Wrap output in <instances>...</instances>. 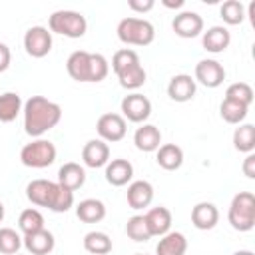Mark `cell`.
<instances>
[{
	"label": "cell",
	"mask_w": 255,
	"mask_h": 255,
	"mask_svg": "<svg viewBox=\"0 0 255 255\" xmlns=\"http://www.w3.org/2000/svg\"><path fill=\"white\" fill-rule=\"evenodd\" d=\"M96 131L100 135L102 141L106 143H116V141H122L126 137V120L122 114H114V112H108V114H102L96 122Z\"/></svg>",
	"instance_id": "52a82bcc"
},
{
	"label": "cell",
	"mask_w": 255,
	"mask_h": 255,
	"mask_svg": "<svg viewBox=\"0 0 255 255\" xmlns=\"http://www.w3.org/2000/svg\"><path fill=\"white\" fill-rule=\"evenodd\" d=\"M4 213H6V209H4V203L0 201V223L4 221Z\"/></svg>",
	"instance_id": "7bdbcfd3"
},
{
	"label": "cell",
	"mask_w": 255,
	"mask_h": 255,
	"mask_svg": "<svg viewBox=\"0 0 255 255\" xmlns=\"http://www.w3.org/2000/svg\"><path fill=\"white\" fill-rule=\"evenodd\" d=\"M247 110H249V106H243L239 102L225 100V98H223V102L219 106V114L227 124H241L245 120V116H247Z\"/></svg>",
	"instance_id": "d6a6232c"
},
{
	"label": "cell",
	"mask_w": 255,
	"mask_h": 255,
	"mask_svg": "<svg viewBox=\"0 0 255 255\" xmlns=\"http://www.w3.org/2000/svg\"><path fill=\"white\" fill-rule=\"evenodd\" d=\"M116 32H118L120 42L126 46H149L155 38L153 24L149 20L133 18V16L120 20Z\"/></svg>",
	"instance_id": "3957f363"
},
{
	"label": "cell",
	"mask_w": 255,
	"mask_h": 255,
	"mask_svg": "<svg viewBox=\"0 0 255 255\" xmlns=\"http://www.w3.org/2000/svg\"><path fill=\"white\" fill-rule=\"evenodd\" d=\"M143 217H145V223H147L151 237H161L171 229V211L163 205L151 207Z\"/></svg>",
	"instance_id": "ffe728a7"
},
{
	"label": "cell",
	"mask_w": 255,
	"mask_h": 255,
	"mask_svg": "<svg viewBox=\"0 0 255 255\" xmlns=\"http://www.w3.org/2000/svg\"><path fill=\"white\" fill-rule=\"evenodd\" d=\"M120 108H122L124 120L128 118L133 124H141V122H145L151 116V102H149L147 96H143L139 92H133V94L124 96Z\"/></svg>",
	"instance_id": "ba28073f"
},
{
	"label": "cell",
	"mask_w": 255,
	"mask_h": 255,
	"mask_svg": "<svg viewBox=\"0 0 255 255\" xmlns=\"http://www.w3.org/2000/svg\"><path fill=\"white\" fill-rule=\"evenodd\" d=\"M133 143L139 151H145V153H151V151H157V147L161 145V131L157 126L153 124H143L135 129L133 133Z\"/></svg>",
	"instance_id": "e0dca14e"
},
{
	"label": "cell",
	"mask_w": 255,
	"mask_h": 255,
	"mask_svg": "<svg viewBox=\"0 0 255 255\" xmlns=\"http://www.w3.org/2000/svg\"><path fill=\"white\" fill-rule=\"evenodd\" d=\"M22 98L16 92H4L0 94V122L8 124L14 122L18 118V114L22 112Z\"/></svg>",
	"instance_id": "484cf974"
},
{
	"label": "cell",
	"mask_w": 255,
	"mask_h": 255,
	"mask_svg": "<svg viewBox=\"0 0 255 255\" xmlns=\"http://www.w3.org/2000/svg\"><path fill=\"white\" fill-rule=\"evenodd\" d=\"M155 161L165 171H175L183 163V149L179 145H175V143H163V145L157 147Z\"/></svg>",
	"instance_id": "7402d4cb"
},
{
	"label": "cell",
	"mask_w": 255,
	"mask_h": 255,
	"mask_svg": "<svg viewBox=\"0 0 255 255\" xmlns=\"http://www.w3.org/2000/svg\"><path fill=\"white\" fill-rule=\"evenodd\" d=\"M229 42H231V34H229V30H227L225 26H211V28H207V30L203 32V36H201L203 48H205L207 52H211V54H221V52H225L227 46H229Z\"/></svg>",
	"instance_id": "d6986e66"
},
{
	"label": "cell",
	"mask_w": 255,
	"mask_h": 255,
	"mask_svg": "<svg viewBox=\"0 0 255 255\" xmlns=\"http://www.w3.org/2000/svg\"><path fill=\"white\" fill-rule=\"evenodd\" d=\"M145 78H147V74H145L141 62H137V64H133V66H129V68H126L124 72L118 74V82L126 90H137V88H141L145 84Z\"/></svg>",
	"instance_id": "f1b7e54d"
},
{
	"label": "cell",
	"mask_w": 255,
	"mask_h": 255,
	"mask_svg": "<svg viewBox=\"0 0 255 255\" xmlns=\"http://www.w3.org/2000/svg\"><path fill=\"white\" fill-rule=\"evenodd\" d=\"M195 80L189 74H175L167 84V96L173 102H189L195 96Z\"/></svg>",
	"instance_id": "4fadbf2b"
},
{
	"label": "cell",
	"mask_w": 255,
	"mask_h": 255,
	"mask_svg": "<svg viewBox=\"0 0 255 255\" xmlns=\"http://www.w3.org/2000/svg\"><path fill=\"white\" fill-rule=\"evenodd\" d=\"M18 227H20V231H22L24 235L34 233V231H38V229H44V215H42L36 207H28V209H24V211L20 213V217H18Z\"/></svg>",
	"instance_id": "1f68e13d"
},
{
	"label": "cell",
	"mask_w": 255,
	"mask_h": 255,
	"mask_svg": "<svg viewBox=\"0 0 255 255\" xmlns=\"http://www.w3.org/2000/svg\"><path fill=\"white\" fill-rule=\"evenodd\" d=\"M233 147L241 153H253L255 149V126L253 124H239V128H235Z\"/></svg>",
	"instance_id": "4316f807"
},
{
	"label": "cell",
	"mask_w": 255,
	"mask_h": 255,
	"mask_svg": "<svg viewBox=\"0 0 255 255\" xmlns=\"http://www.w3.org/2000/svg\"><path fill=\"white\" fill-rule=\"evenodd\" d=\"M56 145L50 139H34L30 143H26L20 151V161L26 167L32 169H44L48 165H52L56 161Z\"/></svg>",
	"instance_id": "8992f818"
},
{
	"label": "cell",
	"mask_w": 255,
	"mask_h": 255,
	"mask_svg": "<svg viewBox=\"0 0 255 255\" xmlns=\"http://www.w3.org/2000/svg\"><path fill=\"white\" fill-rule=\"evenodd\" d=\"M128 6L137 14H145L155 6V0H128Z\"/></svg>",
	"instance_id": "74e56055"
},
{
	"label": "cell",
	"mask_w": 255,
	"mask_h": 255,
	"mask_svg": "<svg viewBox=\"0 0 255 255\" xmlns=\"http://www.w3.org/2000/svg\"><path fill=\"white\" fill-rule=\"evenodd\" d=\"M161 4L165 6V8H173V10H177V8H183V0H161Z\"/></svg>",
	"instance_id": "60d3db41"
},
{
	"label": "cell",
	"mask_w": 255,
	"mask_h": 255,
	"mask_svg": "<svg viewBox=\"0 0 255 255\" xmlns=\"http://www.w3.org/2000/svg\"><path fill=\"white\" fill-rule=\"evenodd\" d=\"M219 16L225 24L229 26H237L245 20V6L239 0H225L219 6Z\"/></svg>",
	"instance_id": "4dcf8cb0"
},
{
	"label": "cell",
	"mask_w": 255,
	"mask_h": 255,
	"mask_svg": "<svg viewBox=\"0 0 255 255\" xmlns=\"http://www.w3.org/2000/svg\"><path fill=\"white\" fill-rule=\"evenodd\" d=\"M137 62H139V56H137L135 50H131V48H122V50H118V52L114 54V58H112V70H114V74L118 76L120 72H124L126 68L137 64Z\"/></svg>",
	"instance_id": "8d00e7d4"
},
{
	"label": "cell",
	"mask_w": 255,
	"mask_h": 255,
	"mask_svg": "<svg viewBox=\"0 0 255 255\" xmlns=\"http://www.w3.org/2000/svg\"><path fill=\"white\" fill-rule=\"evenodd\" d=\"M84 181H86V171H84V167H82L80 163H76V161H68V163H64V165L58 169V183H60L62 187L70 189V191L80 189V187L84 185Z\"/></svg>",
	"instance_id": "44dd1931"
},
{
	"label": "cell",
	"mask_w": 255,
	"mask_h": 255,
	"mask_svg": "<svg viewBox=\"0 0 255 255\" xmlns=\"http://www.w3.org/2000/svg\"><path fill=\"white\" fill-rule=\"evenodd\" d=\"M171 28L179 38H195L203 32V18L197 12L185 10V12L175 14V18L171 22Z\"/></svg>",
	"instance_id": "8fae6325"
},
{
	"label": "cell",
	"mask_w": 255,
	"mask_h": 255,
	"mask_svg": "<svg viewBox=\"0 0 255 255\" xmlns=\"http://www.w3.org/2000/svg\"><path fill=\"white\" fill-rule=\"evenodd\" d=\"M54 183L56 181H50V179H32L26 185V197L34 205H38V207H48V201H50Z\"/></svg>",
	"instance_id": "d4e9b609"
},
{
	"label": "cell",
	"mask_w": 255,
	"mask_h": 255,
	"mask_svg": "<svg viewBox=\"0 0 255 255\" xmlns=\"http://www.w3.org/2000/svg\"><path fill=\"white\" fill-rule=\"evenodd\" d=\"M22 247V237L12 227H0V255H16Z\"/></svg>",
	"instance_id": "836d02e7"
},
{
	"label": "cell",
	"mask_w": 255,
	"mask_h": 255,
	"mask_svg": "<svg viewBox=\"0 0 255 255\" xmlns=\"http://www.w3.org/2000/svg\"><path fill=\"white\" fill-rule=\"evenodd\" d=\"M135 255H143V253H135Z\"/></svg>",
	"instance_id": "ee69618b"
},
{
	"label": "cell",
	"mask_w": 255,
	"mask_h": 255,
	"mask_svg": "<svg viewBox=\"0 0 255 255\" xmlns=\"http://www.w3.org/2000/svg\"><path fill=\"white\" fill-rule=\"evenodd\" d=\"M48 30L52 34H60L66 38H82L88 30V22L80 12L58 10L48 18Z\"/></svg>",
	"instance_id": "5b68a950"
},
{
	"label": "cell",
	"mask_w": 255,
	"mask_h": 255,
	"mask_svg": "<svg viewBox=\"0 0 255 255\" xmlns=\"http://www.w3.org/2000/svg\"><path fill=\"white\" fill-rule=\"evenodd\" d=\"M128 205L131 209H143V207H149V203L153 201V185L145 179H137V181H131L128 185Z\"/></svg>",
	"instance_id": "9a60e30c"
},
{
	"label": "cell",
	"mask_w": 255,
	"mask_h": 255,
	"mask_svg": "<svg viewBox=\"0 0 255 255\" xmlns=\"http://www.w3.org/2000/svg\"><path fill=\"white\" fill-rule=\"evenodd\" d=\"M185 251H187V239L179 231H167L165 235H161L155 247V255H185Z\"/></svg>",
	"instance_id": "603a6c76"
},
{
	"label": "cell",
	"mask_w": 255,
	"mask_h": 255,
	"mask_svg": "<svg viewBox=\"0 0 255 255\" xmlns=\"http://www.w3.org/2000/svg\"><path fill=\"white\" fill-rule=\"evenodd\" d=\"M243 175L249 177V179H255V153H247V157L243 159Z\"/></svg>",
	"instance_id": "f35d334b"
},
{
	"label": "cell",
	"mask_w": 255,
	"mask_h": 255,
	"mask_svg": "<svg viewBox=\"0 0 255 255\" xmlns=\"http://www.w3.org/2000/svg\"><path fill=\"white\" fill-rule=\"evenodd\" d=\"M225 80V68L217 60H199L195 64V82H199L205 88H217Z\"/></svg>",
	"instance_id": "30bf717a"
},
{
	"label": "cell",
	"mask_w": 255,
	"mask_h": 255,
	"mask_svg": "<svg viewBox=\"0 0 255 255\" xmlns=\"http://www.w3.org/2000/svg\"><path fill=\"white\" fill-rule=\"evenodd\" d=\"M225 100H233V102H239L243 106H251V102H253V90H251V86L247 82H235V84L227 86Z\"/></svg>",
	"instance_id": "d590c367"
},
{
	"label": "cell",
	"mask_w": 255,
	"mask_h": 255,
	"mask_svg": "<svg viewBox=\"0 0 255 255\" xmlns=\"http://www.w3.org/2000/svg\"><path fill=\"white\" fill-rule=\"evenodd\" d=\"M219 221V211L213 203L209 201H199L197 205H193L191 209V223L193 227L201 229V231H207V229H213Z\"/></svg>",
	"instance_id": "ac0fdd59"
},
{
	"label": "cell",
	"mask_w": 255,
	"mask_h": 255,
	"mask_svg": "<svg viewBox=\"0 0 255 255\" xmlns=\"http://www.w3.org/2000/svg\"><path fill=\"white\" fill-rule=\"evenodd\" d=\"M22 245L28 249V253L32 255H48L54 245H56V239L52 235V231H48L46 227L44 229H38L34 233H28L22 237Z\"/></svg>",
	"instance_id": "2e32d148"
},
{
	"label": "cell",
	"mask_w": 255,
	"mask_h": 255,
	"mask_svg": "<svg viewBox=\"0 0 255 255\" xmlns=\"http://www.w3.org/2000/svg\"><path fill=\"white\" fill-rule=\"evenodd\" d=\"M66 70L72 80L88 84V82H102L110 72V64L102 54H90L86 50H76L68 56Z\"/></svg>",
	"instance_id": "7a4b0ae2"
},
{
	"label": "cell",
	"mask_w": 255,
	"mask_h": 255,
	"mask_svg": "<svg viewBox=\"0 0 255 255\" xmlns=\"http://www.w3.org/2000/svg\"><path fill=\"white\" fill-rule=\"evenodd\" d=\"M84 249L92 255H108L112 251V239L104 231H90L84 235Z\"/></svg>",
	"instance_id": "83f0119b"
},
{
	"label": "cell",
	"mask_w": 255,
	"mask_h": 255,
	"mask_svg": "<svg viewBox=\"0 0 255 255\" xmlns=\"http://www.w3.org/2000/svg\"><path fill=\"white\" fill-rule=\"evenodd\" d=\"M24 129L30 137H42L46 131L58 126L62 120V108L60 104L44 98V96H32L24 104Z\"/></svg>",
	"instance_id": "6da1fadb"
},
{
	"label": "cell",
	"mask_w": 255,
	"mask_h": 255,
	"mask_svg": "<svg viewBox=\"0 0 255 255\" xmlns=\"http://www.w3.org/2000/svg\"><path fill=\"white\" fill-rule=\"evenodd\" d=\"M76 215L84 223H98L106 217V205L100 199L88 197V199H82L76 205Z\"/></svg>",
	"instance_id": "cb8c5ba5"
},
{
	"label": "cell",
	"mask_w": 255,
	"mask_h": 255,
	"mask_svg": "<svg viewBox=\"0 0 255 255\" xmlns=\"http://www.w3.org/2000/svg\"><path fill=\"white\" fill-rule=\"evenodd\" d=\"M233 255H255L253 251H249V249H239V251H235Z\"/></svg>",
	"instance_id": "b9f144b4"
},
{
	"label": "cell",
	"mask_w": 255,
	"mask_h": 255,
	"mask_svg": "<svg viewBox=\"0 0 255 255\" xmlns=\"http://www.w3.org/2000/svg\"><path fill=\"white\" fill-rule=\"evenodd\" d=\"M26 54L32 58H44L52 50V32L44 26H32L24 34Z\"/></svg>",
	"instance_id": "9c48e42d"
},
{
	"label": "cell",
	"mask_w": 255,
	"mask_h": 255,
	"mask_svg": "<svg viewBox=\"0 0 255 255\" xmlns=\"http://www.w3.org/2000/svg\"><path fill=\"white\" fill-rule=\"evenodd\" d=\"M82 161H84L86 167H92V169L106 167V163L110 161L108 143L102 141V139H90L82 149Z\"/></svg>",
	"instance_id": "7c38bea8"
},
{
	"label": "cell",
	"mask_w": 255,
	"mask_h": 255,
	"mask_svg": "<svg viewBox=\"0 0 255 255\" xmlns=\"http://www.w3.org/2000/svg\"><path fill=\"white\" fill-rule=\"evenodd\" d=\"M72 205H74V191L62 187L56 181L54 189H52V195H50V201H48V209L54 211V213H66Z\"/></svg>",
	"instance_id": "f546056e"
},
{
	"label": "cell",
	"mask_w": 255,
	"mask_h": 255,
	"mask_svg": "<svg viewBox=\"0 0 255 255\" xmlns=\"http://www.w3.org/2000/svg\"><path fill=\"white\" fill-rule=\"evenodd\" d=\"M126 233H128L129 239H133V241H137V243L151 239V233H149V229H147V223H145V217H143V215H133V217H129L128 223H126Z\"/></svg>",
	"instance_id": "e575fe53"
},
{
	"label": "cell",
	"mask_w": 255,
	"mask_h": 255,
	"mask_svg": "<svg viewBox=\"0 0 255 255\" xmlns=\"http://www.w3.org/2000/svg\"><path fill=\"white\" fill-rule=\"evenodd\" d=\"M10 60H12L10 48H8L4 42H0V74L6 72V70L10 68Z\"/></svg>",
	"instance_id": "ab89813d"
},
{
	"label": "cell",
	"mask_w": 255,
	"mask_h": 255,
	"mask_svg": "<svg viewBox=\"0 0 255 255\" xmlns=\"http://www.w3.org/2000/svg\"><path fill=\"white\" fill-rule=\"evenodd\" d=\"M106 181L114 187H122L126 183L131 181L133 177V165L124 159V157H118V159H112L106 163Z\"/></svg>",
	"instance_id": "5bb4252c"
},
{
	"label": "cell",
	"mask_w": 255,
	"mask_h": 255,
	"mask_svg": "<svg viewBox=\"0 0 255 255\" xmlns=\"http://www.w3.org/2000/svg\"><path fill=\"white\" fill-rule=\"evenodd\" d=\"M16 255H22V253H16Z\"/></svg>",
	"instance_id": "f6af8a7d"
},
{
	"label": "cell",
	"mask_w": 255,
	"mask_h": 255,
	"mask_svg": "<svg viewBox=\"0 0 255 255\" xmlns=\"http://www.w3.org/2000/svg\"><path fill=\"white\" fill-rule=\"evenodd\" d=\"M227 219L235 231H251L255 225V195L251 191L235 193L229 203Z\"/></svg>",
	"instance_id": "277c9868"
}]
</instances>
